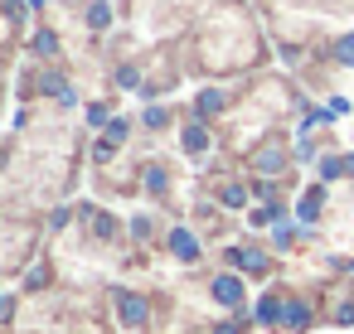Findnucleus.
Masks as SVG:
<instances>
[{"instance_id":"1","label":"nucleus","mask_w":354,"mask_h":334,"mask_svg":"<svg viewBox=\"0 0 354 334\" xmlns=\"http://www.w3.org/2000/svg\"><path fill=\"white\" fill-rule=\"evenodd\" d=\"M122 320H127V324H141V320H146V300H141V295H122Z\"/></svg>"},{"instance_id":"6","label":"nucleus","mask_w":354,"mask_h":334,"mask_svg":"<svg viewBox=\"0 0 354 334\" xmlns=\"http://www.w3.org/2000/svg\"><path fill=\"white\" fill-rule=\"evenodd\" d=\"M185 150H204V131H199V126L185 131Z\"/></svg>"},{"instance_id":"2","label":"nucleus","mask_w":354,"mask_h":334,"mask_svg":"<svg viewBox=\"0 0 354 334\" xmlns=\"http://www.w3.org/2000/svg\"><path fill=\"white\" fill-rule=\"evenodd\" d=\"M214 295H218V300H228V305H233V300H238V295H243V286H238V276H218V281H214Z\"/></svg>"},{"instance_id":"5","label":"nucleus","mask_w":354,"mask_h":334,"mask_svg":"<svg viewBox=\"0 0 354 334\" xmlns=\"http://www.w3.org/2000/svg\"><path fill=\"white\" fill-rule=\"evenodd\" d=\"M88 20H93V30H107V20H112V10H107V6H93V10H88Z\"/></svg>"},{"instance_id":"3","label":"nucleus","mask_w":354,"mask_h":334,"mask_svg":"<svg viewBox=\"0 0 354 334\" xmlns=\"http://www.w3.org/2000/svg\"><path fill=\"white\" fill-rule=\"evenodd\" d=\"M170 242H175V252H180V257H189V262H194V257H199V242H194V237H189V233H185V228H180V233H175V237H170Z\"/></svg>"},{"instance_id":"7","label":"nucleus","mask_w":354,"mask_h":334,"mask_svg":"<svg viewBox=\"0 0 354 334\" xmlns=\"http://www.w3.org/2000/svg\"><path fill=\"white\" fill-rule=\"evenodd\" d=\"M257 315H262V320H277V315H281V305H277V300H262V305H257Z\"/></svg>"},{"instance_id":"8","label":"nucleus","mask_w":354,"mask_h":334,"mask_svg":"<svg viewBox=\"0 0 354 334\" xmlns=\"http://www.w3.org/2000/svg\"><path fill=\"white\" fill-rule=\"evenodd\" d=\"M339 59H344V63H354V35H349V39L339 44Z\"/></svg>"},{"instance_id":"4","label":"nucleus","mask_w":354,"mask_h":334,"mask_svg":"<svg viewBox=\"0 0 354 334\" xmlns=\"http://www.w3.org/2000/svg\"><path fill=\"white\" fill-rule=\"evenodd\" d=\"M306 320H310V310H306V305H286V324H291V329H301Z\"/></svg>"}]
</instances>
